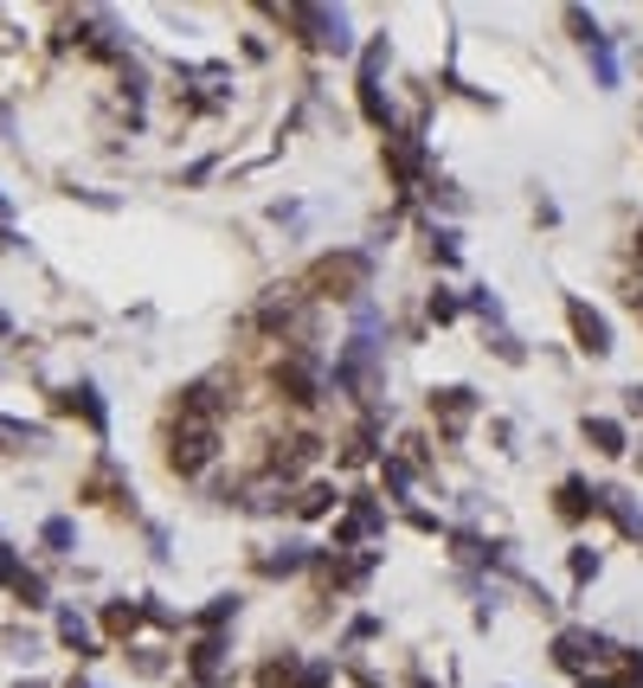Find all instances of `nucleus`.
Segmentation results:
<instances>
[{"label":"nucleus","mask_w":643,"mask_h":688,"mask_svg":"<svg viewBox=\"0 0 643 688\" xmlns=\"http://www.w3.org/2000/svg\"><path fill=\"white\" fill-rule=\"evenodd\" d=\"M26 573V567H20V560H13V547H7V540H0V585H13V579Z\"/></svg>","instance_id":"c756f323"},{"label":"nucleus","mask_w":643,"mask_h":688,"mask_svg":"<svg viewBox=\"0 0 643 688\" xmlns=\"http://www.w3.org/2000/svg\"><path fill=\"white\" fill-rule=\"evenodd\" d=\"M303 567H309V547H303V540H283L277 553H265V560H258V573H270V579H290V573H303Z\"/></svg>","instance_id":"ddd939ff"},{"label":"nucleus","mask_w":643,"mask_h":688,"mask_svg":"<svg viewBox=\"0 0 643 688\" xmlns=\"http://www.w3.org/2000/svg\"><path fill=\"white\" fill-rule=\"evenodd\" d=\"M379 528H386V508H379L374 496H354V508H347V522L335 528V540H341V547H354V540L379 535Z\"/></svg>","instance_id":"1a4fd4ad"},{"label":"nucleus","mask_w":643,"mask_h":688,"mask_svg":"<svg viewBox=\"0 0 643 688\" xmlns=\"http://www.w3.org/2000/svg\"><path fill=\"white\" fill-rule=\"evenodd\" d=\"M599 515H611V522H618V535L624 540H643V508H637V496H631V490H599Z\"/></svg>","instance_id":"6e6552de"},{"label":"nucleus","mask_w":643,"mask_h":688,"mask_svg":"<svg viewBox=\"0 0 643 688\" xmlns=\"http://www.w3.org/2000/svg\"><path fill=\"white\" fill-rule=\"evenodd\" d=\"M457 251H463L457 232L451 226H431V258H438V265H457Z\"/></svg>","instance_id":"a878e982"},{"label":"nucleus","mask_w":643,"mask_h":688,"mask_svg":"<svg viewBox=\"0 0 643 688\" xmlns=\"http://www.w3.org/2000/svg\"><path fill=\"white\" fill-rule=\"evenodd\" d=\"M599 490H592V483H586V476H567V483H560V515H567V522H579V515H592V508H599Z\"/></svg>","instance_id":"4468645a"},{"label":"nucleus","mask_w":643,"mask_h":688,"mask_svg":"<svg viewBox=\"0 0 643 688\" xmlns=\"http://www.w3.org/2000/svg\"><path fill=\"white\" fill-rule=\"evenodd\" d=\"M213 458H219V419L181 412V424H174V451H168L174 476H200V470H213Z\"/></svg>","instance_id":"f257e3e1"},{"label":"nucleus","mask_w":643,"mask_h":688,"mask_svg":"<svg viewBox=\"0 0 643 688\" xmlns=\"http://www.w3.org/2000/svg\"><path fill=\"white\" fill-rule=\"evenodd\" d=\"M618 656H624V651H618L611 637H599V631H579V624H567V631L554 637V663H560L567 676H586L592 663H618Z\"/></svg>","instance_id":"7ed1b4c3"},{"label":"nucleus","mask_w":643,"mask_h":688,"mask_svg":"<svg viewBox=\"0 0 643 688\" xmlns=\"http://www.w3.org/2000/svg\"><path fill=\"white\" fill-rule=\"evenodd\" d=\"M335 490H329V483H309L303 496H297V515H303V522H322V515H329V508H335Z\"/></svg>","instance_id":"a211bd4d"},{"label":"nucleus","mask_w":643,"mask_h":688,"mask_svg":"<svg viewBox=\"0 0 643 688\" xmlns=\"http://www.w3.org/2000/svg\"><path fill=\"white\" fill-rule=\"evenodd\" d=\"M367 637H379V617H354L347 624V644H367Z\"/></svg>","instance_id":"c85d7f7f"},{"label":"nucleus","mask_w":643,"mask_h":688,"mask_svg":"<svg viewBox=\"0 0 643 688\" xmlns=\"http://www.w3.org/2000/svg\"><path fill=\"white\" fill-rule=\"evenodd\" d=\"M136 624H142V605H129V599H116L110 612H104V631H110V637H129Z\"/></svg>","instance_id":"4be33fe9"},{"label":"nucleus","mask_w":643,"mask_h":688,"mask_svg":"<svg viewBox=\"0 0 643 688\" xmlns=\"http://www.w3.org/2000/svg\"><path fill=\"white\" fill-rule=\"evenodd\" d=\"M425 315H431V322L444 329V322H457V315H463V297H457V290H431V303H425Z\"/></svg>","instance_id":"5701e85b"},{"label":"nucleus","mask_w":643,"mask_h":688,"mask_svg":"<svg viewBox=\"0 0 643 688\" xmlns=\"http://www.w3.org/2000/svg\"><path fill=\"white\" fill-rule=\"evenodd\" d=\"M631 406H637V412H643V380H637V386H631Z\"/></svg>","instance_id":"2f4dec72"},{"label":"nucleus","mask_w":643,"mask_h":688,"mask_svg":"<svg viewBox=\"0 0 643 688\" xmlns=\"http://www.w3.org/2000/svg\"><path fill=\"white\" fill-rule=\"evenodd\" d=\"M277 386H283V399H297V406H315V399H322V386H329V374H322V361H315L309 347H297V354H283V367H277Z\"/></svg>","instance_id":"20e7f679"},{"label":"nucleus","mask_w":643,"mask_h":688,"mask_svg":"<svg viewBox=\"0 0 643 688\" xmlns=\"http://www.w3.org/2000/svg\"><path fill=\"white\" fill-rule=\"evenodd\" d=\"M463 309H470V315H483L490 329H502V322H508V309H502V297H495L490 283H476V290L463 297Z\"/></svg>","instance_id":"f3484780"},{"label":"nucleus","mask_w":643,"mask_h":688,"mask_svg":"<svg viewBox=\"0 0 643 688\" xmlns=\"http://www.w3.org/2000/svg\"><path fill=\"white\" fill-rule=\"evenodd\" d=\"M586 52H592V72H599V84H606V90H618V58H611V39L586 45Z\"/></svg>","instance_id":"393cba45"},{"label":"nucleus","mask_w":643,"mask_h":688,"mask_svg":"<svg viewBox=\"0 0 643 688\" xmlns=\"http://www.w3.org/2000/svg\"><path fill=\"white\" fill-rule=\"evenodd\" d=\"M470 412H476V393H470V386H438V393H431V419L444 424V431H463V419H470Z\"/></svg>","instance_id":"0eeeda50"},{"label":"nucleus","mask_w":643,"mask_h":688,"mask_svg":"<svg viewBox=\"0 0 643 688\" xmlns=\"http://www.w3.org/2000/svg\"><path fill=\"white\" fill-rule=\"evenodd\" d=\"M13 599H20V605H45V579L20 573V579H13Z\"/></svg>","instance_id":"bb28decb"},{"label":"nucleus","mask_w":643,"mask_h":688,"mask_svg":"<svg viewBox=\"0 0 643 688\" xmlns=\"http://www.w3.org/2000/svg\"><path fill=\"white\" fill-rule=\"evenodd\" d=\"M297 688H329V663H315V669H303V676H297Z\"/></svg>","instance_id":"7c9ffc66"},{"label":"nucleus","mask_w":643,"mask_h":688,"mask_svg":"<svg viewBox=\"0 0 643 688\" xmlns=\"http://www.w3.org/2000/svg\"><path fill=\"white\" fill-rule=\"evenodd\" d=\"M637 258H643V226H637Z\"/></svg>","instance_id":"473e14b6"},{"label":"nucleus","mask_w":643,"mask_h":688,"mask_svg":"<svg viewBox=\"0 0 643 688\" xmlns=\"http://www.w3.org/2000/svg\"><path fill=\"white\" fill-rule=\"evenodd\" d=\"M567 329H572V342H579V354H592V361L611 354V322L586 297H567Z\"/></svg>","instance_id":"423d86ee"},{"label":"nucleus","mask_w":643,"mask_h":688,"mask_svg":"<svg viewBox=\"0 0 643 688\" xmlns=\"http://www.w3.org/2000/svg\"><path fill=\"white\" fill-rule=\"evenodd\" d=\"M238 605H245V599H238V592H226V599H213V605H206V617H200V624H213V631H219L226 617H238Z\"/></svg>","instance_id":"cd10ccee"},{"label":"nucleus","mask_w":643,"mask_h":688,"mask_svg":"<svg viewBox=\"0 0 643 688\" xmlns=\"http://www.w3.org/2000/svg\"><path fill=\"white\" fill-rule=\"evenodd\" d=\"M58 412H84V424H90V431H110V412H104V393H97L90 380L65 386V393H58Z\"/></svg>","instance_id":"9d476101"},{"label":"nucleus","mask_w":643,"mask_h":688,"mask_svg":"<svg viewBox=\"0 0 643 688\" xmlns=\"http://www.w3.org/2000/svg\"><path fill=\"white\" fill-rule=\"evenodd\" d=\"M20 688H45V682H20Z\"/></svg>","instance_id":"c9c22d12"},{"label":"nucleus","mask_w":643,"mask_h":688,"mask_svg":"<svg viewBox=\"0 0 643 688\" xmlns=\"http://www.w3.org/2000/svg\"><path fill=\"white\" fill-rule=\"evenodd\" d=\"M39 540H45L52 553H72V547H77V522H72V515H52V522L39 528Z\"/></svg>","instance_id":"6ab92c4d"},{"label":"nucleus","mask_w":643,"mask_h":688,"mask_svg":"<svg viewBox=\"0 0 643 688\" xmlns=\"http://www.w3.org/2000/svg\"><path fill=\"white\" fill-rule=\"evenodd\" d=\"M58 644H65V651H77V656H97V644H90V624H84L72 605H58Z\"/></svg>","instance_id":"2eb2a0df"},{"label":"nucleus","mask_w":643,"mask_h":688,"mask_svg":"<svg viewBox=\"0 0 643 688\" xmlns=\"http://www.w3.org/2000/svg\"><path fill=\"white\" fill-rule=\"evenodd\" d=\"M0 335H7V309H0Z\"/></svg>","instance_id":"72a5a7b5"},{"label":"nucleus","mask_w":643,"mask_h":688,"mask_svg":"<svg viewBox=\"0 0 643 688\" xmlns=\"http://www.w3.org/2000/svg\"><path fill=\"white\" fill-rule=\"evenodd\" d=\"M374 444H379V412H367V419H361V431H354V444H347V463H367V458H379Z\"/></svg>","instance_id":"aec40b11"},{"label":"nucleus","mask_w":643,"mask_h":688,"mask_svg":"<svg viewBox=\"0 0 643 688\" xmlns=\"http://www.w3.org/2000/svg\"><path fill=\"white\" fill-rule=\"evenodd\" d=\"M367 277H374V258H361V251H341V258H315V270H309V283H315V290H335V297L361 290Z\"/></svg>","instance_id":"39448f33"},{"label":"nucleus","mask_w":643,"mask_h":688,"mask_svg":"<svg viewBox=\"0 0 643 688\" xmlns=\"http://www.w3.org/2000/svg\"><path fill=\"white\" fill-rule=\"evenodd\" d=\"M579 431H586V444H592L599 458H631V431H624L618 419H599V412H586V424H579Z\"/></svg>","instance_id":"9b49d317"},{"label":"nucleus","mask_w":643,"mask_h":688,"mask_svg":"<svg viewBox=\"0 0 643 688\" xmlns=\"http://www.w3.org/2000/svg\"><path fill=\"white\" fill-rule=\"evenodd\" d=\"M379 470H386V490H393V502L412 496V463H406V458H386Z\"/></svg>","instance_id":"b1692460"},{"label":"nucleus","mask_w":643,"mask_h":688,"mask_svg":"<svg viewBox=\"0 0 643 688\" xmlns=\"http://www.w3.org/2000/svg\"><path fill=\"white\" fill-rule=\"evenodd\" d=\"M219 656H226V637H200V644H193V676L206 688L219 682Z\"/></svg>","instance_id":"dca6fc26"},{"label":"nucleus","mask_w":643,"mask_h":688,"mask_svg":"<svg viewBox=\"0 0 643 688\" xmlns=\"http://www.w3.org/2000/svg\"><path fill=\"white\" fill-rule=\"evenodd\" d=\"M599 567H606V560H599V547H572V553H567L572 585H592V579H599Z\"/></svg>","instance_id":"412c9836"},{"label":"nucleus","mask_w":643,"mask_h":688,"mask_svg":"<svg viewBox=\"0 0 643 688\" xmlns=\"http://www.w3.org/2000/svg\"><path fill=\"white\" fill-rule=\"evenodd\" d=\"M315 451H322V444H315L309 431H303V438H290V444H277V458H270V476H283V483H290L303 463H315Z\"/></svg>","instance_id":"f8f14e48"},{"label":"nucleus","mask_w":643,"mask_h":688,"mask_svg":"<svg viewBox=\"0 0 643 688\" xmlns=\"http://www.w3.org/2000/svg\"><path fill=\"white\" fill-rule=\"evenodd\" d=\"M0 219H7V193H0Z\"/></svg>","instance_id":"f704fd0d"},{"label":"nucleus","mask_w":643,"mask_h":688,"mask_svg":"<svg viewBox=\"0 0 643 688\" xmlns=\"http://www.w3.org/2000/svg\"><path fill=\"white\" fill-rule=\"evenodd\" d=\"M283 20H290V26H297L315 52H335V58H347V52H354V26H347V13H341V7H290Z\"/></svg>","instance_id":"f03ea898"}]
</instances>
